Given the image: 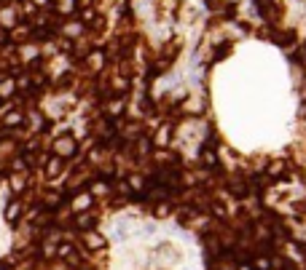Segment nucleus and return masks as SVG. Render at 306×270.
<instances>
[{"mask_svg":"<svg viewBox=\"0 0 306 270\" xmlns=\"http://www.w3.org/2000/svg\"><path fill=\"white\" fill-rule=\"evenodd\" d=\"M258 8L263 11V16H266L269 22H274L277 16H280V8H277L274 0H258Z\"/></svg>","mask_w":306,"mask_h":270,"instance_id":"obj_1","label":"nucleus"},{"mask_svg":"<svg viewBox=\"0 0 306 270\" xmlns=\"http://www.w3.org/2000/svg\"><path fill=\"white\" fill-rule=\"evenodd\" d=\"M73 150H76L73 136H62V139H56V153H59V155H70Z\"/></svg>","mask_w":306,"mask_h":270,"instance_id":"obj_2","label":"nucleus"},{"mask_svg":"<svg viewBox=\"0 0 306 270\" xmlns=\"http://www.w3.org/2000/svg\"><path fill=\"white\" fill-rule=\"evenodd\" d=\"M30 27H14V32H11V40H16V43H22V40H30Z\"/></svg>","mask_w":306,"mask_h":270,"instance_id":"obj_3","label":"nucleus"},{"mask_svg":"<svg viewBox=\"0 0 306 270\" xmlns=\"http://www.w3.org/2000/svg\"><path fill=\"white\" fill-rule=\"evenodd\" d=\"M89 206H92V195H81V198H76L73 209H76V211H86Z\"/></svg>","mask_w":306,"mask_h":270,"instance_id":"obj_4","label":"nucleus"},{"mask_svg":"<svg viewBox=\"0 0 306 270\" xmlns=\"http://www.w3.org/2000/svg\"><path fill=\"white\" fill-rule=\"evenodd\" d=\"M202 160H204V166H215L218 163V155H215L209 147H204V153H202Z\"/></svg>","mask_w":306,"mask_h":270,"instance_id":"obj_5","label":"nucleus"},{"mask_svg":"<svg viewBox=\"0 0 306 270\" xmlns=\"http://www.w3.org/2000/svg\"><path fill=\"white\" fill-rule=\"evenodd\" d=\"M62 171V158H51L49 160V177H56Z\"/></svg>","mask_w":306,"mask_h":270,"instance_id":"obj_6","label":"nucleus"},{"mask_svg":"<svg viewBox=\"0 0 306 270\" xmlns=\"http://www.w3.org/2000/svg\"><path fill=\"white\" fill-rule=\"evenodd\" d=\"M285 169H287V163H282V160H274V163L269 166V174H271V177H277V174H285Z\"/></svg>","mask_w":306,"mask_h":270,"instance_id":"obj_7","label":"nucleus"},{"mask_svg":"<svg viewBox=\"0 0 306 270\" xmlns=\"http://www.w3.org/2000/svg\"><path fill=\"white\" fill-rule=\"evenodd\" d=\"M3 22H5V24H14V22H16V16H14V11H11V8H0V24H3Z\"/></svg>","mask_w":306,"mask_h":270,"instance_id":"obj_8","label":"nucleus"},{"mask_svg":"<svg viewBox=\"0 0 306 270\" xmlns=\"http://www.w3.org/2000/svg\"><path fill=\"white\" fill-rule=\"evenodd\" d=\"M293 40H296V32L287 30V32H282V38H277V43H280V45H290Z\"/></svg>","mask_w":306,"mask_h":270,"instance_id":"obj_9","label":"nucleus"},{"mask_svg":"<svg viewBox=\"0 0 306 270\" xmlns=\"http://www.w3.org/2000/svg\"><path fill=\"white\" fill-rule=\"evenodd\" d=\"M54 5L59 11H73V8H76V0H54Z\"/></svg>","mask_w":306,"mask_h":270,"instance_id":"obj_10","label":"nucleus"},{"mask_svg":"<svg viewBox=\"0 0 306 270\" xmlns=\"http://www.w3.org/2000/svg\"><path fill=\"white\" fill-rule=\"evenodd\" d=\"M78 225H81V230H92V225H94V217H78Z\"/></svg>","mask_w":306,"mask_h":270,"instance_id":"obj_11","label":"nucleus"},{"mask_svg":"<svg viewBox=\"0 0 306 270\" xmlns=\"http://www.w3.org/2000/svg\"><path fill=\"white\" fill-rule=\"evenodd\" d=\"M16 211H19V203H8V211H5V217H8V220H14Z\"/></svg>","mask_w":306,"mask_h":270,"instance_id":"obj_12","label":"nucleus"},{"mask_svg":"<svg viewBox=\"0 0 306 270\" xmlns=\"http://www.w3.org/2000/svg\"><path fill=\"white\" fill-rule=\"evenodd\" d=\"M255 268H258V270H269V260H266V257H258V260H255Z\"/></svg>","mask_w":306,"mask_h":270,"instance_id":"obj_13","label":"nucleus"},{"mask_svg":"<svg viewBox=\"0 0 306 270\" xmlns=\"http://www.w3.org/2000/svg\"><path fill=\"white\" fill-rule=\"evenodd\" d=\"M11 89H14V83H11V80H5V83H0V94H11Z\"/></svg>","mask_w":306,"mask_h":270,"instance_id":"obj_14","label":"nucleus"},{"mask_svg":"<svg viewBox=\"0 0 306 270\" xmlns=\"http://www.w3.org/2000/svg\"><path fill=\"white\" fill-rule=\"evenodd\" d=\"M78 8H86V5H92V0H76Z\"/></svg>","mask_w":306,"mask_h":270,"instance_id":"obj_15","label":"nucleus"},{"mask_svg":"<svg viewBox=\"0 0 306 270\" xmlns=\"http://www.w3.org/2000/svg\"><path fill=\"white\" fill-rule=\"evenodd\" d=\"M35 3H38V5H43V3H49V0H35Z\"/></svg>","mask_w":306,"mask_h":270,"instance_id":"obj_16","label":"nucleus"},{"mask_svg":"<svg viewBox=\"0 0 306 270\" xmlns=\"http://www.w3.org/2000/svg\"><path fill=\"white\" fill-rule=\"evenodd\" d=\"M239 270H253V268H247V265H242V268H239Z\"/></svg>","mask_w":306,"mask_h":270,"instance_id":"obj_17","label":"nucleus"},{"mask_svg":"<svg viewBox=\"0 0 306 270\" xmlns=\"http://www.w3.org/2000/svg\"><path fill=\"white\" fill-rule=\"evenodd\" d=\"M0 270H3V268H0Z\"/></svg>","mask_w":306,"mask_h":270,"instance_id":"obj_18","label":"nucleus"}]
</instances>
